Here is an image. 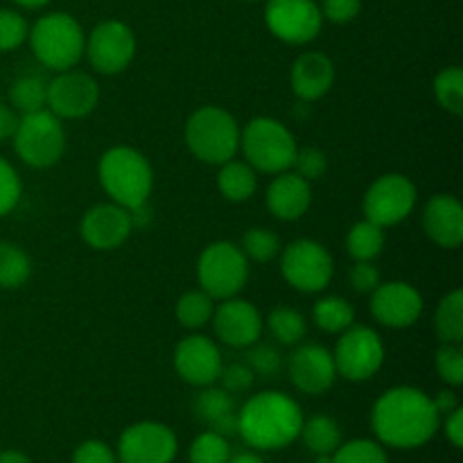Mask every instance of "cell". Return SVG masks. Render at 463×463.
Masks as SVG:
<instances>
[{"mask_svg":"<svg viewBox=\"0 0 463 463\" xmlns=\"http://www.w3.org/2000/svg\"><path fill=\"white\" fill-rule=\"evenodd\" d=\"M27 39L41 66L54 72L71 71L84 57V30L71 14H45L30 27Z\"/></svg>","mask_w":463,"mask_h":463,"instance_id":"277c9868","label":"cell"},{"mask_svg":"<svg viewBox=\"0 0 463 463\" xmlns=\"http://www.w3.org/2000/svg\"><path fill=\"white\" fill-rule=\"evenodd\" d=\"M423 297L405 280H387L371 292L369 310L380 326L402 330L414 326L423 315Z\"/></svg>","mask_w":463,"mask_h":463,"instance_id":"2e32d148","label":"cell"},{"mask_svg":"<svg viewBox=\"0 0 463 463\" xmlns=\"http://www.w3.org/2000/svg\"><path fill=\"white\" fill-rule=\"evenodd\" d=\"M21 179L9 161L0 156V217L12 213L21 199Z\"/></svg>","mask_w":463,"mask_h":463,"instance_id":"b9f144b4","label":"cell"},{"mask_svg":"<svg viewBox=\"0 0 463 463\" xmlns=\"http://www.w3.org/2000/svg\"><path fill=\"white\" fill-rule=\"evenodd\" d=\"M434 95L437 102L448 113H463V71L459 66H448L434 77Z\"/></svg>","mask_w":463,"mask_h":463,"instance_id":"836d02e7","label":"cell"},{"mask_svg":"<svg viewBox=\"0 0 463 463\" xmlns=\"http://www.w3.org/2000/svg\"><path fill=\"white\" fill-rule=\"evenodd\" d=\"M423 231L434 244L457 249L463 242V206L455 194L439 193L425 203Z\"/></svg>","mask_w":463,"mask_h":463,"instance_id":"44dd1931","label":"cell"},{"mask_svg":"<svg viewBox=\"0 0 463 463\" xmlns=\"http://www.w3.org/2000/svg\"><path fill=\"white\" fill-rule=\"evenodd\" d=\"M213 330L217 339L231 348H247L260 339L265 319L251 301L244 298H224L213 312Z\"/></svg>","mask_w":463,"mask_h":463,"instance_id":"e0dca14e","label":"cell"},{"mask_svg":"<svg viewBox=\"0 0 463 463\" xmlns=\"http://www.w3.org/2000/svg\"><path fill=\"white\" fill-rule=\"evenodd\" d=\"M30 34L25 18L14 9H0V52H12L21 48Z\"/></svg>","mask_w":463,"mask_h":463,"instance_id":"ab89813d","label":"cell"},{"mask_svg":"<svg viewBox=\"0 0 463 463\" xmlns=\"http://www.w3.org/2000/svg\"><path fill=\"white\" fill-rule=\"evenodd\" d=\"M16 3L18 7H25V9H41L50 3V0H12Z\"/></svg>","mask_w":463,"mask_h":463,"instance_id":"f5cc1de1","label":"cell"},{"mask_svg":"<svg viewBox=\"0 0 463 463\" xmlns=\"http://www.w3.org/2000/svg\"><path fill=\"white\" fill-rule=\"evenodd\" d=\"M267 328H269L271 337L283 346H297L303 342L307 333L306 317L298 310L288 306H279L269 312L267 317Z\"/></svg>","mask_w":463,"mask_h":463,"instance_id":"4dcf8cb0","label":"cell"},{"mask_svg":"<svg viewBox=\"0 0 463 463\" xmlns=\"http://www.w3.org/2000/svg\"><path fill=\"white\" fill-rule=\"evenodd\" d=\"M432 402H434V407H437V411L441 419L459 407V398H457V393L450 392V389H443V392H439L437 398H432Z\"/></svg>","mask_w":463,"mask_h":463,"instance_id":"681fc988","label":"cell"},{"mask_svg":"<svg viewBox=\"0 0 463 463\" xmlns=\"http://www.w3.org/2000/svg\"><path fill=\"white\" fill-rule=\"evenodd\" d=\"M99 184L118 206L131 208L149 202L154 188V170L143 152L127 145L107 149L98 165Z\"/></svg>","mask_w":463,"mask_h":463,"instance_id":"3957f363","label":"cell"},{"mask_svg":"<svg viewBox=\"0 0 463 463\" xmlns=\"http://www.w3.org/2000/svg\"><path fill=\"white\" fill-rule=\"evenodd\" d=\"M99 102V86L89 72L63 71L48 81V111L59 120L86 118Z\"/></svg>","mask_w":463,"mask_h":463,"instance_id":"9a60e30c","label":"cell"},{"mask_svg":"<svg viewBox=\"0 0 463 463\" xmlns=\"http://www.w3.org/2000/svg\"><path fill=\"white\" fill-rule=\"evenodd\" d=\"M197 279L213 301L238 297L249 280L247 256L238 244L226 240L208 244L197 260Z\"/></svg>","mask_w":463,"mask_h":463,"instance_id":"ba28073f","label":"cell"},{"mask_svg":"<svg viewBox=\"0 0 463 463\" xmlns=\"http://www.w3.org/2000/svg\"><path fill=\"white\" fill-rule=\"evenodd\" d=\"M384 242H387V238H384L383 226L369 220L353 224L346 235V249L353 260H375L383 253Z\"/></svg>","mask_w":463,"mask_h":463,"instance_id":"f546056e","label":"cell"},{"mask_svg":"<svg viewBox=\"0 0 463 463\" xmlns=\"http://www.w3.org/2000/svg\"><path fill=\"white\" fill-rule=\"evenodd\" d=\"M288 373L294 387L307 396H321L337 380L333 353L319 344H297L288 360Z\"/></svg>","mask_w":463,"mask_h":463,"instance_id":"ac0fdd59","label":"cell"},{"mask_svg":"<svg viewBox=\"0 0 463 463\" xmlns=\"http://www.w3.org/2000/svg\"><path fill=\"white\" fill-rule=\"evenodd\" d=\"M12 140L18 158L36 170L57 165L66 152L63 120H59L48 109L21 116Z\"/></svg>","mask_w":463,"mask_h":463,"instance_id":"52a82bcc","label":"cell"},{"mask_svg":"<svg viewBox=\"0 0 463 463\" xmlns=\"http://www.w3.org/2000/svg\"><path fill=\"white\" fill-rule=\"evenodd\" d=\"M315 463H333V457H330V455H319V457H317Z\"/></svg>","mask_w":463,"mask_h":463,"instance_id":"db71d44e","label":"cell"},{"mask_svg":"<svg viewBox=\"0 0 463 463\" xmlns=\"http://www.w3.org/2000/svg\"><path fill=\"white\" fill-rule=\"evenodd\" d=\"M244 362H247L253 373L265 375V378H276L283 369V355H280L279 348L274 344H262L260 339L247 346Z\"/></svg>","mask_w":463,"mask_h":463,"instance_id":"74e56055","label":"cell"},{"mask_svg":"<svg viewBox=\"0 0 463 463\" xmlns=\"http://www.w3.org/2000/svg\"><path fill=\"white\" fill-rule=\"evenodd\" d=\"M240 149L256 172L280 175L292 167L298 145L283 122L269 116H258L240 129Z\"/></svg>","mask_w":463,"mask_h":463,"instance_id":"8992f818","label":"cell"},{"mask_svg":"<svg viewBox=\"0 0 463 463\" xmlns=\"http://www.w3.org/2000/svg\"><path fill=\"white\" fill-rule=\"evenodd\" d=\"M289 81H292L294 95L303 102H315V99L324 98L335 84L333 59L317 50L298 54L297 61L292 63Z\"/></svg>","mask_w":463,"mask_h":463,"instance_id":"603a6c76","label":"cell"},{"mask_svg":"<svg viewBox=\"0 0 463 463\" xmlns=\"http://www.w3.org/2000/svg\"><path fill=\"white\" fill-rule=\"evenodd\" d=\"M312 203V185L297 172H280L267 188V208L276 220H301Z\"/></svg>","mask_w":463,"mask_h":463,"instance_id":"7402d4cb","label":"cell"},{"mask_svg":"<svg viewBox=\"0 0 463 463\" xmlns=\"http://www.w3.org/2000/svg\"><path fill=\"white\" fill-rule=\"evenodd\" d=\"M335 369L348 383H366L373 378L384 364L383 337L373 328L362 324H353L344 333H339L333 351Z\"/></svg>","mask_w":463,"mask_h":463,"instance_id":"9c48e42d","label":"cell"},{"mask_svg":"<svg viewBox=\"0 0 463 463\" xmlns=\"http://www.w3.org/2000/svg\"><path fill=\"white\" fill-rule=\"evenodd\" d=\"M312 321L328 335L344 333L355 324V307L344 297H324L312 307Z\"/></svg>","mask_w":463,"mask_h":463,"instance_id":"83f0119b","label":"cell"},{"mask_svg":"<svg viewBox=\"0 0 463 463\" xmlns=\"http://www.w3.org/2000/svg\"><path fill=\"white\" fill-rule=\"evenodd\" d=\"M298 439L306 443L312 455H333L342 443V430H339L337 420L330 419V416L315 414L310 419H303Z\"/></svg>","mask_w":463,"mask_h":463,"instance_id":"484cf974","label":"cell"},{"mask_svg":"<svg viewBox=\"0 0 463 463\" xmlns=\"http://www.w3.org/2000/svg\"><path fill=\"white\" fill-rule=\"evenodd\" d=\"M292 167L297 170L298 176H303V179L312 184V181H319L326 176V172H328V156L319 147H298Z\"/></svg>","mask_w":463,"mask_h":463,"instance_id":"60d3db41","label":"cell"},{"mask_svg":"<svg viewBox=\"0 0 463 463\" xmlns=\"http://www.w3.org/2000/svg\"><path fill=\"white\" fill-rule=\"evenodd\" d=\"M244 3H256V0H244Z\"/></svg>","mask_w":463,"mask_h":463,"instance_id":"11a10c76","label":"cell"},{"mask_svg":"<svg viewBox=\"0 0 463 463\" xmlns=\"http://www.w3.org/2000/svg\"><path fill=\"white\" fill-rule=\"evenodd\" d=\"M131 231H134L131 213L113 202L89 208L80 224L81 240L98 251H113L122 247L129 240Z\"/></svg>","mask_w":463,"mask_h":463,"instance_id":"ffe728a7","label":"cell"},{"mask_svg":"<svg viewBox=\"0 0 463 463\" xmlns=\"http://www.w3.org/2000/svg\"><path fill=\"white\" fill-rule=\"evenodd\" d=\"M321 16L328 18L330 23H351L353 18H357L362 9V0H324L321 3Z\"/></svg>","mask_w":463,"mask_h":463,"instance_id":"bcb514c9","label":"cell"},{"mask_svg":"<svg viewBox=\"0 0 463 463\" xmlns=\"http://www.w3.org/2000/svg\"><path fill=\"white\" fill-rule=\"evenodd\" d=\"M229 457H231L229 439L213 432V430H206V432H202L193 443H190V450H188L190 463H226L229 461Z\"/></svg>","mask_w":463,"mask_h":463,"instance_id":"8d00e7d4","label":"cell"},{"mask_svg":"<svg viewBox=\"0 0 463 463\" xmlns=\"http://www.w3.org/2000/svg\"><path fill=\"white\" fill-rule=\"evenodd\" d=\"M247 260L256 262H269L280 253V238L271 229L265 226H253L242 235V244H240Z\"/></svg>","mask_w":463,"mask_h":463,"instance_id":"d590c367","label":"cell"},{"mask_svg":"<svg viewBox=\"0 0 463 463\" xmlns=\"http://www.w3.org/2000/svg\"><path fill=\"white\" fill-rule=\"evenodd\" d=\"M443 430H446V439L455 448L463 446V410L457 407L455 411L446 416V423H443Z\"/></svg>","mask_w":463,"mask_h":463,"instance_id":"7dc6e473","label":"cell"},{"mask_svg":"<svg viewBox=\"0 0 463 463\" xmlns=\"http://www.w3.org/2000/svg\"><path fill=\"white\" fill-rule=\"evenodd\" d=\"M416 185L405 175L389 172L375 179L364 194V220L383 226H396L410 217L416 206Z\"/></svg>","mask_w":463,"mask_h":463,"instance_id":"8fae6325","label":"cell"},{"mask_svg":"<svg viewBox=\"0 0 463 463\" xmlns=\"http://www.w3.org/2000/svg\"><path fill=\"white\" fill-rule=\"evenodd\" d=\"M348 283L355 292L371 294L383 283V279H380V269L373 265V260H355L348 269Z\"/></svg>","mask_w":463,"mask_h":463,"instance_id":"ee69618b","label":"cell"},{"mask_svg":"<svg viewBox=\"0 0 463 463\" xmlns=\"http://www.w3.org/2000/svg\"><path fill=\"white\" fill-rule=\"evenodd\" d=\"M217 188L222 197L233 203L249 202L258 190V175L247 161H226L220 165L217 175Z\"/></svg>","mask_w":463,"mask_h":463,"instance_id":"d4e9b609","label":"cell"},{"mask_svg":"<svg viewBox=\"0 0 463 463\" xmlns=\"http://www.w3.org/2000/svg\"><path fill=\"white\" fill-rule=\"evenodd\" d=\"M226 463H265V459L256 450H244L238 452V455H231Z\"/></svg>","mask_w":463,"mask_h":463,"instance_id":"f907efd6","label":"cell"},{"mask_svg":"<svg viewBox=\"0 0 463 463\" xmlns=\"http://www.w3.org/2000/svg\"><path fill=\"white\" fill-rule=\"evenodd\" d=\"M265 21L271 34L289 45L310 43L324 25V16L315 0H269Z\"/></svg>","mask_w":463,"mask_h":463,"instance_id":"4fadbf2b","label":"cell"},{"mask_svg":"<svg viewBox=\"0 0 463 463\" xmlns=\"http://www.w3.org/2000/svg\"><path fill=\"white\" fill-rule=\"evenodd\" d=\"M193 414L199 423L206 425L213 432L222 437H233L238 434V405H235L233 393L224 392L222 387H202L197 398L193 401Z\"/></svg>","mask_w":463,"mask_h":463,"instance_id":"cb8c5ba5","label":"cell"},{"mask_svg":"<svg viewBox=\"0 0 463 463\" xmlns=\"http://www.w3.org/2000/svg\"><path fill=\"white\" fill-rule=\"evenodd\" d=\"M32 274V260L18 244L0 242V288L16 289Z\"/></svg>","mask_w":463,"mask_h":463,"instance_id":"1f68e13d","label":"cell"},{"mask_svg":"<svg viewBox=\"0 0 463 463\" xmlns=\"http://www.w3.org/2000/svg\"><path fill=\"white\" fill-rule=\"evenodd\" d=\"M9 102L18 113H36L48 109V80L43 75H23L9 89Z\"/></svg>","mask_w":463,"mask_h":463,"instance_id":"f1b7e54d","label":"cell"},{"mask_svg":"<svg viewBox=\"0 0 463 463\" xmlns=\"http://www.w3.org/2000/svg\"><path fill=\"white\" fill-rule=\"evenodd\" d=\"M179 452L175 430L158 420L129 425L118 439V463H172Z\"/></svg>","mask_w":463,"mask_h":463,"instance_id":"7c38bea8","label":"cell"},{"mask_svg":"<svg viewBox=\"0 0 463 463\" xmlns=\"http://www.w3.org/2000/svg\"><path fill=\"white\" fill-rule=\"evenodd\" d=\"M283 279L303 294L324 292L335 274V262L328 249L310 238L289 242L280 258Z\"/></svg>","mask_w":463,"mask_h":463,"instance_id":"30bf717a","label":"cell"},{"mask_svg":"<svg viewBox=\"0 0 463 463\" xmlns=\"http://www.w3.org/2000/svg\"><path fill=\"white\" fill-rule=\"evenodd\" d=\"M303 410L283 392H260L238 410V434L251 450L274 452L292 446L303 428Z\"/></svg>","mask_w":463,"mask_h":463,"instance_id":"7a4b0ae2","label":"cell"},{"mask_svg":"<svg viewBox=\"0 0 463 463\" xmlns=\"http://www.w3.org/2000/svg\"><path fill=\"white\" fill-rule=\"evenodd\" d=\"M330 457H333V463H389L384 446L373 439H353V441L339 443V448Z\"/></svg>","mask_w":463,"mask_h":463,"instance_id":"e575fe53","label":"cell"},{"mask_svg":"<svg viewBox=\"0 0 463 463\" xmlns=\"http://www.w3.org/2000/svg\"><path fill=\"white\" fill-rule=\"evenodd\" d=\"M0 463H32V459L21 450H3L0 452Z\"/></svg>","mask_w":463,"mask_h":463,"instance_id":"816d5d0a","label":"cell"},{"mask_svg":"<svg viewBox=\"0 0 463 463\" xmlns=\"http://www.w3.org/2000/svg\"><path fill=\"white\" fill-rule=\"evenodd\" d=\"M224 366L217 344L206 335H188L175 348V369L181 380L193 387L215 384Z\"/></svg>","mask_w":463,"mask_h":463,"instance_id":"d6986e66","label":"cell"},{"mask_svg":"<svg viewBox=\"0 0 463 463\" xmlns=\"http://www.w3.org/2000/svg\"><path fill=\"white\" fill-rule=\"evenodd\" d=\"M72 463H118V455L104 441L89 439V441H81L75 448Z\"/></svg>","mask_w":463,"mask_h":463,"instance_id":"f6af8a7d","label":"cell"},{"mask_svg":"<svg viewBox=\"0 0 463 463\" xmlns=\"http://www.w3.org/2000/svg\"><path fill=\"white\" fill-rule=\"evenodd\" d=\"M434 330L441 344L463 342V292L452 289L441 298L434 312Z\"/></svg>","mask_w":463,"mask_h":463,"instance_id":"4316f807","label":"cell"},{"mask_svg":"<svg viewBox=\"0 0 463 463\" xmlns=\"http://www.w3.org/2000/svg\"><path fill=\"white\" fill-rule=\"evenodd\" d=\"M439 378L450 387H461L463 384V351L461 344H441L434 357Z\"/></svg>","mask_w":463,"mask_h":463,"instance_id":"f35d334b","label":"cell"},{"mask_svg":"<svg viewBox=\"0 0 463 463\" xmlns=\"http://www.w3.org/2000/svg\"><path fill=\"white\" fill-rule=\"evenodd\" d=\"M18 120H21V116H18L16 109H12V107H7V104L0 102V140L14 138Z\"/></svg>","mask_w":463,"mask_h":463,"instance_id":"c3c4849f","label":"cell"},{"mask_svg":"<svg viewBox=\"0 0 463 463\" xmlns=\"http://www.w3.org/2000/svg\"><path fill=\"white\" fill-rule=\"evenodd\" d=\"M185 145L202 163L222 165L235 158L240 149V125L222 107L197 109L185 122Z\"/></svg>","mask_w":463,"mask_h":463,"instance_id":"5b68a950","label":"cell"},{"mask_svg":"<svg viewBox=\"0 0 463 463\" xmlns=\"http://www.w3.org/2000/svg\"><path fill=\"white\" fill-rule=\"evenodd\" d=\"M220 384L224 392L229 393H244L253 387L256 383V373L249 369L247 362H231L229 366H222L220 371Z\"/></svg>","mask_w":463,"mask_h":463,"instance_id":"7bdbcfd3","label":"cell"},{"mask_svg":"<svg viewBox=\"0 0 463 463\" xmlns=\"http://www.w3.org/2000/svg\"><path fill=\"white\" fill-rule=\"evenodd\" d=\"M213 312H215V301L202 288L185 292L176 303V319L188 330H199L211 324Z\"/></svg>","mask_w":463,"mask_h":463,"instance_id":"d6a6232c","label":"cell"},{"mask_svg":"<svg viewBox=\"0 0 463 463\" xmlns=\"http://www.w3.org/2000/svg\"><path fill=\"white\" fill-rule=\"evenodd\" d=\"M90 66L102 75H118L136 57V34L127 23L104 21L93 27L84 48Z\"/></svg>","mask_w":463,"mask_h":463,"instance_id":"5bb4252c","label":"cell"},{"mask_svg":"<svg viewBox=\"0 0 463 463\" xmlns=\"http://www.w3.org/2000/svg\"><path fill=\"white\" fill-rule=\"evenodd\" d=\"M441 425L432 398L416 387H393L375 401L371 428L384 448L414 450L434 439Z\"/></svg>","mask_w":463,"mask_h":463,"instance_id":"6da1fadb","label":"cell"}]
</instances>
